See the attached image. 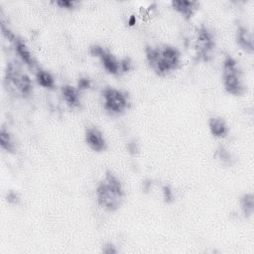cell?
Masks as SVG:
<instances>
[{"mask_svg":"<svg viewBox=\"0 0 254 254\" xmlns=\"http://www.w3.org/2000/svg\"><path fill=\"white\" fill-rule=\"evenodd\" d=\"M145 54L149 66L160 76H164L176 70L181 63V54L179 50L173 46H146Z\"/></svg>","mask_w":254,"mask_h":254,"instance_id":"obj_1","label":"cell"},{"mask_svg":"<svg viewBox=\"0 0 254 254\" xmlns=\"http://www.w3.org/2000/svg\"><path fill=\"white\" fill-rule=\"evenodd\" d=\"M95 193L98 204L110 212L116 211L121 206L125 195L120 180L110 171H107L98 183Z\"/></svg>","mask_w":254,"mask_h":254,"instance_id":"obj_2","label":"cell"},{"mask_svg":"<svg viewBox=\"0 0 254 254\" xmlns=\"http://www.w3.org/2000/svg\"><path fill=\"white\" fill-rule=\"evenodd\" d=\"M222 83L225 91L229 94L238 96L245 91L241 70L236 60L231 56H226L222 63Z\"/></svg>","mask_w":254,"mask_h":254,"instance_id":"obj_3","label":"cell"},{"mask_svg":"<svg viewBox=\"0 0 254 254\" xmlns=\"http://www.w3.org/2000/svg\"><path fill=\"white\" fill-rule=\"evenodd\" d=\"M7 86L16 90L23 97H28L33 92V83L28 74L24 73L16 63H8L5 70Z\"/></svg>","mask_w":254,"mask_h":254,"instance_id":"obj_4","label":"cell"},{"mask_svg":"<svg viewBox=\"0 0 254 254\" xmlns=\"http://www.w3.org/2000/svg\"><path fill=\"white\" fill-rule=\"evenodd\" d=\"M104 109L112 115L123 114L130 105L128 96L125 92L114 87L106 86L101 91Z\"/></svg>","mask_w":254,"mask_h":254,"instance_id":"obj_5","label":"cell"},{"mask_svg":"<svg viewBox=\"0 0 254 254\" xmlns=\"http://www.w3.org/2000/svg\"><path fill=\"white\" fill-rule=\"evenodd\" d=\"M195 57L198 61L209 62L213 58L215 50V40L213 34L204 25L196 29Z\"/></svg>","mask_w":254,"mask_h":254,"instance_id":"obj_6","label":"cell"},{"mask_svg":"<svg viewBox=\"0 0 254 254\" xmlns=\"http://www.w3.org/2000/svg\"><path fill=\"white\" fill-rule=\"evenodd\" d=\"M84 139L87 146L95 152L105 151L107 148V143L104 139L103 134L96 127H88L85 130Z\"/></svg>","mask_w":254,"mask_h":254,"instance_id":"obj_7","label":"cell"},{"mask_svg":"<svg viewBox=\"0 0 254 254\" xmlns=\"http://www.w3.org/2000/svg\"><path fill=\"white\" fill-rule=\"evenodd\" d=\"M236 43L247 54H253V36L249 29L245 26H239L236 31Z\"/></svg>","mask_w":254,"mask_h":254,"instance_id":"obj_8","label":"cell"},{"mask_svg":"<svg viewBox=\"0 0 254 254\" xmlns=\"http://www.w3.org/2000/svg\"><path fill=\"white\" fill-rule=\"evenodd\" d=\"M171 4L173 9L180 13L186 20H190L199 6V3L196 1L185 0H174L171 2Z\"/></svg>","mask_w":254,"mask_h":254,"instance_id":"obj_9","label":"cell"},{"mask_svg":"<svg viewBox=\"0 0 254 254\" xmlns=\"http://www.w3.org/2000/svg\"><path fill=\"white\" fill-rule=\"evenodd\" d=\"M12 43L14 45L16 54L19 56V58L22 60V62L25 63L29 67H34L35 60L32 56V53L30 52L28 46L26 45V43L18 37Z\"/></svg>","mask_w":254,"mask_h":254,"instance_id":"obj_10","label":"cell"},{"mask_svg":"<svg viewBox=\"0 0 254 254\" xmlns=\"http://www.w3.org/2000/svg\"><path fill=\"white\" fill-rule=\"evenodd\" d=\"M98 59L100 60L104 69L108 73L113 74V75H117V74L121 73L119 61L112 54H110L108 51H106L105 49L101 53V55L98 57Z\"/></svg>","mask_w":254,"mask_h":254,"instance_id":"obj_11","label":"cell"},{"mask_svg":"<svg viewBox=\"0 0 254 254\" xmlns=\"http://www.w3.org/2000/svg\"><path fill=\"white\" fill-rule=\"evenodd\" d=\"M61 91L64 100L69 107L76 108L80 106L79 90L77 89V87H74L70 84H64L62 86Z\"/></svg>","mask_w":254,"mask_h":254,"instance_id":"obj_12","label":"cell"},{"mask_svg":"<svg viewBox=\"0 0 254 254\" xmlns=\"http://www.w3.org/2000/svg\"><path fill=\"white\" fill-rule=\"evenodd\" d=\"M209 131L216 138H225L228 135V127L222 117L212 116L208 120Z\"/></svg>","mask_w":254,"mask_h":254,"instance_id":"obj_13","label":"cell"},{"mask_svg":"<svg viewBox=\"0 0 254 254\" xmlns=\"http://www.w3.org/2000/svg\"><path fill=\"white\" fill-rule=\"evenodd\" d=\"M0 146L7 153L14 154L16 151V145L14 143L12 135L4 127H2L0 130Z\"/></svg>","mask_w":254,"mask_h":254,"instance_id":"obj_14","label":"cell"},{"mask_svg":"<svg viewBox=\"0 0 254 254\" xmlns=\"http://www.w3.org/2000/svg\"><path fill=\"white\" fill-rule=\"evenodd\" d=\"M239 203H240V208L242 210L243 215L248 218L253 214L254 211V196L253 193L248 192V193H244L240 199H239Z\"/></svg>","mask_w":254,"mask_h":254,"instance_id":"obj_15","label":"cell"},{"mask_svg":"<svg viewBox=\"0 0 254 254\" xmlns=\"http://www.w3.org/2000/svg\"><path fill=\"white\" fill-rule=\"evenodd\" d=\"M36 80L39 85L45 87V88H50L53 89L55 87V78L52 75L51 72L45 69H38L36 72Z\"/></svg>","mask_w":254,"mask_h":254,"instance_id":"obj_16","label":"cell"},{"mask_svg":"<svg viewBox=\"0 0 254 254\" xmlns=\"http://www.w3.org/2000/svg\"><path fill=\"white\" fill-rule=\"evenodd\" d=\"M215 157L221 162L222 165L225 166H232L234 163V158L232 156V154L226 150L224 147H219L216 152H215Z\"/></svg>","mask_w":254,"mask_h":254,"instance_id":"obj_17","label":"cell"},{"mask_svg":"<svg viewBox=\"0 0 254 254\" xmlns=\"http://www.w3.org/2000/svg\"><path fill=\"white\" fill-rule=\"evenodd\" d=\"M162 192H163V198L166 203H171L174 201V192L170 186L165 185L162 189Z\"/></svg>","mask_w":254,"mask_h":254,"instance_id":"obj_18","label":"cell"},{"mask_svg":"<svg viewBox=\"0 0 254 254\" xmlns=\"http://www.w3.org/2000/svg\"><path fill=\"white\" fill-rule=\"evenodd\" d=\"M91 79L87 76H81L78 78L77 80V89L80 90H84V89H88L91 87Z\"/></svg>","mask_w":254,"mask_h":254,"instance_id":"obj_19","label":"cell"},{"mask_svg":"<svg viewBox=\"0 0 254 254\" xmlns=\"http://www.w3.org/2000/svg\"><path fill=\"white\" fill-rule=\"evenodd\" d=\"M55 4L57 6H59L60 8H64V9H73L75 8V6L78 4V2H75V1H70V0H59V1H56Z\"/></svg>","mask_w":254,"mask_h":254,"instance_id":"obj_20","label":"cell"},{"mask_svg":"<svg viewBox=\"0 0 254 254\" xmlns=\"http://www.w3.org/2000/svg\"><path fill=\"white\" fill-rule=\"evenodd\" d=\"M120 64V70L121 72H127L132 69V62L130 58H124L119 61Z\"/></svg>","mask_w":254,"mask_h":254,"instance_id":"obj_21","label":"cell"},{"mask_svg":"<svg viewBox=\"0 0 254 254\" xmlns=\"http://www.w3.org/2000/svg\"><path fill=\"white\" fill-rule=\"evenodd\" d=\"M6 200L10 204H18L20 202V196H19L18 192L14 191V190H10L6 194Z\"/></svg>","mask_w":254,"mask_h":254,"instance_id":"obj_22","label":"cell"},{"mask_svg":"<svg viewBox=\"0 0 254 254\" xmlns=\"http://www.w3.org/2000/svg\"><path fill=\"white\" fill-rule=\"evenodd\" d=\"M127 151L129 154L131 155H136L138 152H139V146H138V143L135 139H132L130 140L128 143H127Z\"/></svg>","mask_w":254,"mask_h":254,"instance_id":"obj_23","label":"cell"},{"mask_svg":"<svg viewBox=\"0 0 254 254\" xmlns=\"http://www.w3.org/2000/svg\"><path fill=\"white\" fill-rule=\"evenodd\" d=\"M102 252L105 254H115L118 252V250L116 249V247L114 246L113 243L111 242H106L103 246H102Z\"/></svg>","mask_w":254,"mask_h":254,"instance_id":"obj_24","label":"cell"},{"mask_svg":"<svg viewBox=\"0 0 254 254\" xmlns=\"http://www.w3.org/2000/svg\"><path fill=\"white\" fill-rule=\"evenodd\" d=\"M152 182H151V180H147V181H145L144 183H143V190H145L146 191L147 190H149L150 189H151V186H152V184H151Z\"/></svg>","mask_w":254,"mask_h":254,"instance_id":"obj_25","label":"cell"}]
</instances>
